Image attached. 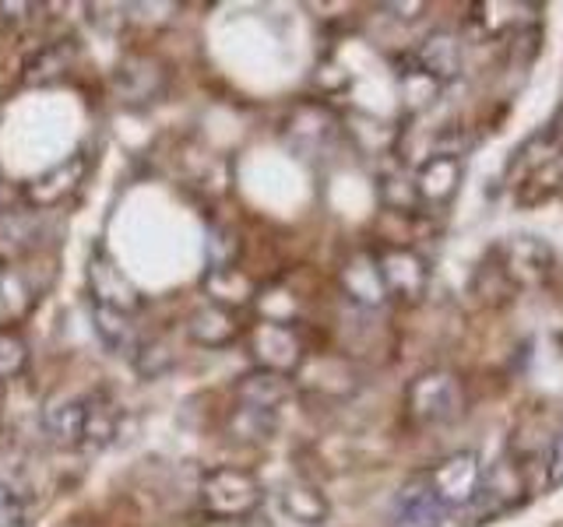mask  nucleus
I'll list each match as a JSON object with an SVG mask.
<instances>
[{
    "label": "nucleus",
    "instance_id": "2",
    "mask_svg": "<svg viewBox=\"0 0 563 527\" xmlns=\"http://www.w3.org/2000/svg\"><path fill=\"white\" fill-rule=\"evenodd\" d=\"M198 503L211 520H222V524L243 520L264 503V485L254 471L222 464L201 474Z\"/></svg>",
    "mask_w": 563,
    "mask_h": 527
},
{
    "label": "nucleus",
    "instance_id": "26",
    "mask_svg": "<svg viewBox=\"0 0 563 527\" xmlns=\"http://www.w3.org/2000/svg\"><path fill=\"white\" fill-rule=\"evenodd\" d=\"M550 482L563 485V433L556 436V444L550 450Z\"/></svg>",
    "mask_w": 563,
    "mask_h": 527
},
{
    "label": "nucleus",
    "instance_id": "20",
    "mask_svg": "<svg viewBox=\"0 0 563 527\" xmlns=\"http://www.w3.org/2000/svg\"><path fill=\"white\" fill-rule=\"evenodd\" d=\"M205 292L211 295V303L222 310H240L254 303V281L246 278L233 264H219V268H208L205 274Z\"/></svg>",
    "mask_w": 563,
    "mask_h": 527
},
{
    "label": "nucleus",
    "instance_id": "13",
    "mask_svg": "<svg viewBox=\"0 0 563 527\" xmlns=\"http://www.w3.org/2000/svg\"><path fill=\"white\" fill-rule=\"evenodd\" d=\"M444 509L433 500L427 471H416L395 500V527H440Z\"/></svg>",
    "mask_w": 563,
    "mask_h": 527
},
{
    "label": "nucleus",
    "instance_id": "16",
    "mask_svg": "<svg viewBox=\"0 0 563 527\" xmlns=\"http://www.w3.org/2000/svg\"><path fill=\"white\" fill-rule=\"evenodd\" d=\"M88 281H92L96 303H102V306H113V310L131 313L141 303L137 289L131 285L128 274H123L110 257H96L92 260V268H88Z\"/></svg>",
    "mask_w": 563,
    "mask_h": 527
},
{
    "label": "nucleus",
    "instance_id": "8",
    "mask_svg": "<svg viewBox=\"0 0 563 527\" xmlns=\"http://www.w3.org/2000/svg\"><path fill=\"white\" fill-rule=\"evenodd\" d=\"M462 155L457 152H433L427 162H419L416 176H412V190H416V201L427 204V208H444L454 201L457 187H462Z\"/></svg>",
    "mask_w": 563,
    "mask_h": 527
},
{
    "label": "nucleus",
    "instance_id": "10",
    "mask_svg": "<svg viewBox=\"0 0 563 527\" xmlns=\"http://www.w3.org/2000/svg\"><path fill=\"white\" fill-rule=\"evenodd\" d=\"M409 64L419 70L422 78H430L433 85L444 88V85H451L457 75H462L465 53H462V43H457L451 32H430L427 40L416 46Z\"/></svg>",
    "mask_w": 563,
    "mask_h": 527
},
{
    "label": "nucleus",
    "instance_id": "4",
    "mask_svg": "<svg viewBox=\"0 0 563 527\" xmlns=\"http://www.w3.org/2000/svg\"><path fill=\"white\" fill-rule=\"evenodd\" d=\"M246 348H251L254 369H268V373L292 377L307 359V348L292 321H257L246 330Z\"/></svg>",
    "mask_w": 563,
    "mask_h": 527
},
{
    "label": "nucleus",
    "instance_id": "5",
    "mask_svg": "<svg viewBox=\"0 0 563 527\" xmlns=\"http://www.w3.org/2000/svg\"><path fill=\"white\" fill-rule=\"evenodd\" d=\"M377 260V274L387 299H401V303H419L430 289V264L412 246L391 243L384 250L374 254Z\"/></svg>",
    "mask_w": 563,
    "mask_h": 527
},
{
    "label": "nucleus",
    "instance_id": "19",
    "mask_svg": "<svg viewBox=\"0 0 563 527\" xmlns=\"http://www.w3.org/2000/svg\"><path fill=\"white\" fill-rule=\"evenodd\" d=\"M342 289L345 295L352 299L356 306L363 310H377L384 306V285H380V274H377V260L374 254H356V257H349V264L342 268Z\"/></svg>",
    "mask_w": 563,
    "mask_h": 527
},
{
    "label": "nucleus",
    "instance_id": "12",
    "mask_svg": "<svg viewBox=\"0 0 563 527\" xmlns=\"http://www.w3.org/2000/svg\"><path fill=\"white\" fill-rule=\"evenodd\" d=\"M504 274L518 285H539L553 271V250L539 236H515L504 246Z\"/></svg>",
    "mask_w": 563,
    "mask_h": 527
},
{
    "label": "nucleus",
    "instance_id": "1",
    "mask_svg": "<svg viewBox=\"0 0 563 527\" xmlns=\"http://www.w3.org/2000/svg\"><path fill=\"white\" fill-rule=\"evenodd\" d=\"M43 433L60 450H96L117 436V408L102 397H67L43 412Z\"/></svg>",
    "mask_w": 563,
    "mask_h": 527
},
{
    "label": "nucleus",
    "instance_id": "23",
    "mask_svg": "<svg viewBox=\"0 0 563 527\" xmlns=\"http://www.w3.org/2000/svg\"><path fill=\"white\" fill-rule=\"evenodd\" d=\"M229 433L240 436V439H268L275 433V415L268 412H254V408H240L229 418Z\"/></svg>",
    "mask_w": 563,
    "mask_h": 527
},
{
    "label": "nucleus",
    "instance_id": "18",
    "mask_svg": "<svg viewBox=\"0 0 563 527\" xmlns=\"http://www.w3.org/2000/svg\"><path fill=\"white\" fill-rule=\"evenodd\" d=\"M187 338L194 345H205V348H222V345H233L240 338V324H236V313L233 310H222L216 303H208L201 310L190 313L187 321Z\"/></svg>",
    "mask_w": 563,
    "mask_h": 527
},
{
    "label": "nucleus",
    "instance_id": "17",
    "mask_svg": "<svg viewBox=\"0 0 563 527\" xmlns=\"http://www.w3.org/2000/svg\"><path fill=\"white\" fill-rule=\"evenodd\" d=\"M278 503H282V514L289 520L307 524V527L324 524L331 514V503L324 500V492L307 479H289L278 489Z\"/></svg>",
    "mask_w": 563,
    "mask_h": 527
},
{
    "label": "nucleus",
    "instance_id": "22",
    "mask_svg": "<svg viewBox=\"0 0 563 527\" xmlns=\"http://www.w3.org/2000/svg\"><path fill=\"white\" fill-rule=\"evenodd\" d=\"M29 366V341L18 330H0V383Z\"/></svg>",
    "mask_w": 563,
    "mask_h": 527
},
{
    "label": "nucleus",
    "instance_id": "9",
    "mask_svg": "<svg viewBox=\"0 0 563 527\" xmlns=\"http://www.w3.org/2000/svg\"><path fill=\"white\" fill-rule=\"evenodd\" d=\"M113 92L128 105H145L166 92V67L148 53H134L131 60H123L113 75Z\"/></svg>",
    "mask_w": 563,
    "mask_h": 527
},
{
    "label": "nucleus",
    "instance_id": "21",
    "mask_svg": "<svg viewBox=\"0 0 563 527\" xmlns=\"http://www.w3.org/2000/svg\"><path fill=\"white\" fill-rule=\"evenodd\" d=\"M78 53V46H70V40H60V43H53L46 49H40L35 57L25 64V75L22 81L29 88H40V85H57L67 70H70V57Z\"/></svg>",
    "mask_w": 563,
    "mask_h": 527
},
{
    "label": "nucleus",
    "instance_id": "3",
    "mask_svg": "<svg viewBox=\"0 0 563 527\" xmlns=\"http://www.w3.org/2000/svg\"><path fill=\"white\" fill-rule=\"evenodd\" d=\"M465 383L451 369H427L405 386V412L416 426H451L465 415Z\"/></svg>",
    "mask_w": 563,
    "mask_h": 527
},
{
    "label": "nucleus",
    "instance_id": "25",
    "mask_svg": "<svg viewBox=\"0 0 563 527\" xmlns=\"http://www.w3.org/2000/svg\"><path fill=\"white\" fill-rule=\"evenodd\" d=\"M0 527H25V503L4 479H0Z\"/></svg>",
    "mask_w": 563,
    "mask_h": 527
},
{
    "label": "nucleus",
    "instance_id": "7",
    "mask_svg": "<svg viewBox=\"0 0 563 527\" xmlns=\"http://www.w3.org/2000/svg\"><path fill=\"white\" fill-rule=\"evenodd\" d=\"M85 172H88V155L85 152H75L67 155L64 162L49 166L46 172L32 176V180L22 187V198L29 208H57L60 201H67L70 193H75L81 183H85Z\"/></svg>",
    "mask_w": 563,
    "mask_h": 527
},
{
    "label": "nucleus",
    "instance_id": "14",
    "mask_svg": "<svg viewBox=\"0 0 563 527\" xmlns=\"http://www.w3.org/2000/svg\"><path fill=\"white\" fill-rule=\"evenodd\" d=\"M236 397L243 408H254V412H268L275 415L282 404L292 397V377H282V373H268V369H251L243 373L236 383Z\"/></svg>",
    "mask_w": 563,
    "mask_h": 527
},
{
    "label": "nucleus",
    "instance_id": "24",
    "mask_svg": "<svg viewBox=\"0 0 563 527\" xmlns=\"http://www.w3.org/2000/svg\"><path fill=\"white\" fill-rule=\"evenodd\" d=\"M173 366V351L166 345L158 341H141L137 356H134V369L145 380H155L158 373H166V369Z\"/></svg>",
    "mask_w": 563,
    "mask_h": 527
},
{
    "label": "nucleus",
    "instance_id": "15",
    "mask_svg": "<svg viewBox=\"0 0 563 527\" xmlns=\"http://www.w3.org/2000/svg\"><path fill=\"white\" fill-rule=\"evenodd\" d=\"M92 327H96V338L102 341V348L110 351V356H120V359L137 356L141 338H137V327H134L131 313L92 303Z\"/></svg>",
    "mask_w": 563,
    "mask_h": 527
},
{
    "label": "nucleus",
    "instance_id": "11",
    "mask_svg": "<svg viewBox=\"0 0 563 527\" xmlns=\"http://www.w3.org/2000/svg\"><path fill=\"white\" fill-rule=\"evenodd\" d=\"M334 137H339V120H334V113L321 102L296 105L286 120V141L303 155L321 152L324 145H331Z\"/></svg>",
    "mask_w": 563,
    "mask_h": 527
},
{
    "label": "nucleus",
    "instance_id": "6",
    "mask_svg": "<svg viewBox=\"0 0 563 527\" xmlns=\"http://www.w3.org/2000/svg\"><path fill=\"white\" fill-rule=\"evenodd\" d=\"M427 482L433 500L440 503V509H468V503L475 500L483 482V464L475 450H457L451 457H444L437 468H427Z\"/></svg>",
    "mask_w": 563,
    "mask_h": 527
}]
</instances>
